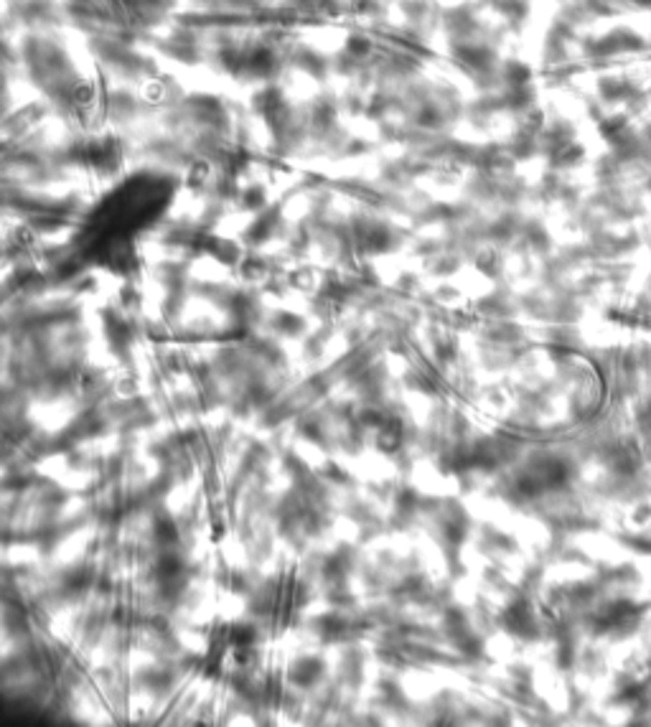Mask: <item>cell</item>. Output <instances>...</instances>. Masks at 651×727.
Segmentation results:
<instances>
[{
    "mask_svg": "<svg viewBox=\"0 0 651 727\" xmlns=\"http://www.w3.org/2000/svg\"><path fill=\"white\" fill-rule=\"evenodd\" d=\"M158 537H161L163 542H176V526L171 519H161V521H158Z\"/></svg>",
    "mask_w": 651,
    "mask_h": 727,
    "instance_id": "obj_1",
    "label": "cell"
}]
</instances>
